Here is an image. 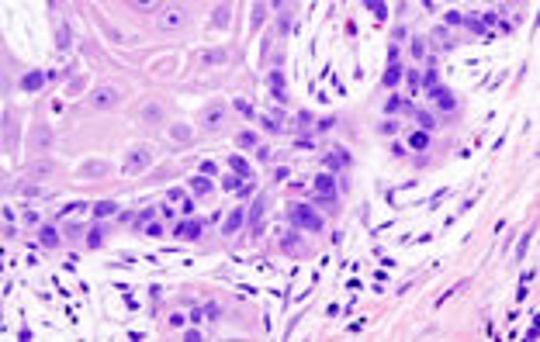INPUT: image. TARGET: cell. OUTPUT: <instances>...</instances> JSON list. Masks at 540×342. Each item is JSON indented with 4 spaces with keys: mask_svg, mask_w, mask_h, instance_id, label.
<instances>
[{
    "mask_svg": "<svg viewBox=\"0 0 540 342\" xmlns=\"http://www.w3.org/2000/svg\"><path fill=\"white\" fill-rule=\"evenodd\" d=\"M152 166V152L149 149H132L128 152V159H125V173L128 176H139V173H145Z\"/></svg>",
    "mask_w": 540,
    "mask_h": 342,
    "instance_id": "obj_1",
    "label": "cell"
},
{
    "mask_svg": "<svg viewBox=\"0 0 540 342\" xmlns=\"http://www.w3.org/2000/svg\"><path fill=\"white\" fill-rule=\"evenodd\" d=\"M291 218H294V225L308 228V232H319V228H322V218L308 208V204H294V208H291Z\"/></svg>",
    "mask_w": 540,
    "mask_h": 342,
    "instance_id": "obj_2",
    "label": "cell"
},
{
    "mask_svg": "<svg viewBox=\"0 0 540 342\" xmlns=\"http://www.w3.org/2000/svg\"><path fill=\"white\" fill-rule=\"evenodd\" d=\"M326 201H336V187H332L329 173H322L315 180V204H326Z\"/></svg>",
    "mask_w": 540,
    "mask_h": 342,
    "instance_id": "obj_3",
    "label": "cell"
},
{
    "mask_svg": "<svg viewBox=\"0 0 540 342\" xmlns=\"http://www.w3.org/2000/svg\"><path fill=\"white\" fill-rule=\"evenodd\" d=\"M263 208H267V197H256V201H253V211H249V232H253V235L263 232Z\"/></svg>",
    "mask_w": 540,
    "mask_h": 342,
    "instance_id": "obj_4",
    "label": "cell"
},
{
    "mask_svg": "<svg viewBox=\"0 0 540 342\" xmlns=\"http://www.w3.org/2000/svg\"><path fill=\"white\" fill-rule=\"evenodd\" d=\"M114 100H118V90H114V87H101V90H94V97H90L94 107H111Z\"/></svg>",
    "mask_w": 540,
    "mask_h": 342,
    "instance_id": "obj_5",
    "label": "cell"
},
{
    "mask_svg": "<svg viewBox=\"0 0 540 342\" xmlns=\"http://www.w3.org/2000/svg\"><path fill=\"white\" fill-rule=\"evenodd\" d=\"M180 24H184V11H180V7H170V11L160 14V28L173 31V28H180Z\"/></svg>",
    "mask_w": 540,
    "mask_h": 342,
    "instance_id": "obj_6",
    "label": "cell"
},
{
    "mask_svg": "<svg viewBox=\"0 0 540 342\" xmlns=\"http://www.w3.org/2000/svg\"><path fill=\"white\" fill-rule=\"evenodd\" d=\"M398 80H402V66H398V52L392 49V66L384 73V87H398Z\"/></svg>",
    "mask_w": 540,
    "mask_h": 342,
    "instance_id": "obj_7",
    "label": "cell"
},
{
    "mask_svg": "<svg viewBox=\"0 0 540 342\" xmlns=\"http://www.w3.org/2000/svg\"><path fill=\"white\" fill-rule=\"evenodd\" d=\"M173 232H177V239H198L201 235V221H180Z\"/></svg>",
    "mask_w": 540,
    "mask_h": 342,
    "instance_id": "obj_8",
    "label": "cell"
},
{
    "mask_svg": "<svg viewBox=\"0 0 540 342\" xmlns=\"http://www.w3.org/2000/svg\"><path fill=\"white\" fill-rule=\"evenodd\" d=\"M243 221H246V218H243V208H239V211H232V214H228V221H225V228H222V232H225V235H236L239 228H243Z\"/></svg>",
    "mask_w": 540,
    "mask_h": 342,
    "instance_id": "obj_9",
    "label": "cell"
},
{
    "mask_svg": "<svg viewBox=\"0 0 540 342\" xmlns=\"http://www.w3.org/2000/svg\"><path fill=\"white\" fill-rule=\"evenodd\" d=\"M228 166L236 170V176H239V180H249V176H253V170H249V163H246L243 156H232V159H228Z\"/></svg>",
    "mask_w": 540,
    "mask_h": 342,
    "instance_id": "obj_10",
    "label": "cell"
},
{
    "mask_svg": "<svg viewBox=\"0 0 540 342\" xmlns=\"http://www.w3.org/2000/svg\"><path fill=\"white\" fill-rule=\"evenodd\" d=\"M49 138H52V132H49V125H35V132H31V145H49Z\"/></svg>",
    "mask_w": 540,
    "mask_h": 342,
    "instance_id": "obj_11",
    "label": "cell"
},
{
    "mask_svg": "<svg viewBox=\"0 0 540 342\" xmlns=\"http://www.w3.org/2000/svg\"><path fill=\"white\" fill-rule=\"evenodd\" d=\"M80 173H83V176H90V180H94V176H104V173H107V163L90 159V163H83V170H80Z\"/></svg>",
    "mask_w": 540,
    "mask_h": 342,
    "instance_id": "obj_12",
    "label": "cell"
},
{
    "mask_svg": "<svg viewBox=\"0 0 540 342\" xmlns=\"http://www.w3.org/2000/svg\"><path fill=\"white\" fill-rule=\"evenodd\" d=\"M42 83H45V73H38V69H35V73H28L24 80H21V90H38Z\"/></svg>",
    "mask_w": 540,
    "mask_h": 342,
    "instance_id": "obj_13",
    "label": "cell"
},
{
    "mask_svg": "<svg viewBox=\"0 0 540 342\" xmlns=\"http://www.w3.org/2000/svg\"><path fill=\"white\" fill-rule=\"evenodd\" d=\"M263 125H267L270 132H281V128H284V111H270L267 118H263Z\"/></svg>",
    "mask_w": 540,
    "mask_h": 342,
    "instance_id": "obj_14",
    "label": "cell"
},
{
    "mask_svg": "<svg viewBox=\"0 0 540 342\" xmlns=\"http://www.w3.org/2000/svg\"><path fill=\"white\" fill-rule=\"evenodd\" d=\"M267 87H270V90H274V94H277V97L284 100V76H281L277 69H274V73L267 76Z\"/></svg>",
    "mask_w": 540,
    "mask_h": 342,
    "instance_id": "obj_15",
    "label": "cell"
},
{
    "mask_svg": "<svg viewBox=\"0 0 540 342\" xmlns=\"http://www.w3.org/2000/svg\"><path fill=\"white\" fill-rule=\"evenodd\" d=\"M38 239H42V246H56V242H59V232H56V228H49V225H42Z\"/></svg>",
    "mask_w": 540,
    "mask_h": 342,
    "instance_id": "obj_16",
    "label": "cell"
},
{
    "mask_svg": "<svg viewBox=\"0 0 540 342\" xmlns=\"http://www.w3.org/2000/svg\"><path fill=\"white\" fill-rule=\"evenodd\" d=\"M114 211H118V204H114V201H101V204H94V214H97V218H107V214H114Z\"/></svg>",
    "mask_w": 540,
    "mask_h": 342,
    "instance_id": "obj_17",
    "label": "cell"
},
{
    "mask_svg": "<svg viewBox=\"0 0 540 342\" xmlns=\"http://www.w3.org/2000/svg\"><path fill=\"white\" fill-rule=\"evenodd\" d=\"M364 7H371V14H374V18H381V21L388 18V4H381V0H367Z\"/></svg>",
    "mask_w": 540,
    "mask_h": 342,
    "instance_id": "obj_18",
    "label": "cell"
},
{
    "mask_svg": "<svg viewBox=\"0 0 540 342\" xmlns=\"http://www.w3.org/2000/svg\"><path fill=\"white\" fill-rule=\"evenodd\" d=\"M201 62L218 66V62H225V52H222V49H215V52H201Z\"/></svg>",
    "mask_w": 540,
    "mask_h": 342,
    "instance_id": "obj_19",
    "label": "cell"
},
{
    "mask_svg": "<svg viewBox=\"0 0 540 342\" xmlns=\"http://www.w3.org/2000/svg\"><path fill=\"white\" fill-rule=\"evenodd\" d=\"M409 145H412L415 152H422V149H426V145H430V138H426V132H415V135L409 138Z\"/></svg>",
    "mask_w": 540,
    "mask_h": 342,
    "instance_id": "obj_20",
    "label": "cell"
},
{
    "mask_svg": "<svg viewBox=\"0 0 540 342\" xmlns=\"http://www.w3.org/2000/svg\"><path fill=\"white\" fill-rule=\"evenodd\" d=\"M190 190H194V194H208V190H211V183H208L205 176H194V180H190Z\"/></svg>",
    "mask_w": 540,
    "mask_h": 342,
    "instance_id": "obj_21",
    "label": "cell"
},
{
    "mask_svg": "<svg viewBox=\"0 0 540 342\" xmlns=\"http://www.w3.org/2000/svg\"><path fill=\"white\" fill-rule=\"evenodd\" d=\"M69 42H73V38H69V28H66V24H59V35H56V45H59V49H69Z\"/></svg>",
    "mask_w": 540,
    "mask_h": 342,
    "instance_id": "obj_22",
    "label": "cell"
},
{
    "mask_svg": "<svg viewBox=\"0 0 540 342\" xmlns=\"http://www.w3.org/2000/svg\"><path fill=\"white\" fill-rule=\"evenodd\" d=\"M83 87H87V80H83V76H76V80H69V87H66V94H69V97H76V94H80Z\"/></svg>",
    "mask_w": 540,
    "mask_h": 342,
    "instance_id": "obj_23",
    "label": "cell"
},
{
    "mask_svg": "<svg viewBox=\"0 0 540 342\" xmlns=\"http://www.w3.org/2000/svg\"><path fill=\"white\" fill-rule=\"evenodd\" d=\"M433 97H440V107H443V111H450V107H454V97H450V94H443V87H436V94H433Z\"/></svg>",
    "mask_w": 540,
    "mask_h": 342,
    "instance_id": "obj_24",
    "label": "cell"
},
{
    "mask_svg": "<svg viewBox=\"0 0 540 342\" xmlns=\"http://www.w3.org/2000/svg\"><path fill=\"white\" fill-rule=\"evenodd\" d=\"M205 121H208V128H218V125H222V107L208 111V118H205Z\"/></svg>",
    "mask_w": 540,
    "mask_h": 342,
    "instance_id": "obj_25",
    "label": "cell"
},
{
    "mask_svg": "<svg viewBox=\"0 0 540 342\" xmlns=\"http://www.w3.org/2000/svg\"><path fill=\"white\" fill-rule=\"evenodd\" d=\"M87 246H90V249H97V246H101V225H94V228H90V235H87Z\"/></svg>",
    "mask_w": 540,
    "mask_h": 342,
    "instance_id": "obj_26",
    "label": "cell"
},
{
    "mask_svg": "<svg viewBox=\"0 0 540 342\" xmlns=\"http://www.w3.org/2000/svg\"><path fill=\"white\" fill-rule=\"evenodd\" d=\"M142 118H145V121H156V118H160V107H156V104H149V107L142 111Z\"/></svg>",
    "mask_w": 540,
    "mask_h": 342,
    "instance_id": "obj_27",
    "label": "cell"
},
{
    "mask_svg": "<svg viewBox=\"0 0 540 342\" xmlns=\"http://www.w3.org/2000/svg\"><path fill=\"white\" fill-rule=\"evenodd\" d=\"M415 118H419V125H422V128H426V132L433 128V114H426V111H419V114H415Z\"/></svg>",
    "mask_w": 540,
    "mask_h": 342,
    "instance_id": "obj_28",
    "label": "cell"
},
{
    "mask_svg": "<svg viewBox=\"0 0 540 342\" xmlns=\"http://www.w3.org/2000/svg\"><path fill=\"white\" fill-rule=\"evenodd\" d=\"M263 14H267V7H263V4H256V7H253V28H260Z\"/></svg>",
    "mask_w": 540,
    "mask_h": 342,
    "instance_id": "obj_29",
    "label": "cell"
},
{
    "mask_svg": "<svg viewBox=\"0 0 540 342\" xmlns=\"http://www.w3.org/2000/svg\"><path fill=\"white\" fill-rule=\"evenodd\" d=\"M239 145H243V149L256 145V135H253V132H243V135H239Z\"/></svg>",
    "mask_w": 540,
    "mask_h": 342,
    "instance_id": "obj_30",
    "label": "cell"
},
{
    "mask_svg": "<svg viewBox=\"0 0 540 342\" xmlns=\"http://www.w3.org/2000/svg\"><path fill=\"white\" fill-rule=\"evenodd\" d=\"M80 211H87V204H83V201H76V204L62 208V214H80Z\"/></svg>",
    "mask_w": 540,
    "mask_h": 342,
    "instance_id": "obj_31",
    "label": "cell"
},
{
    "mask_svg": "<svg viewBox=\"0 0 540 342\" xmlns=\"http://www.w3.org/2000/svg\"><path fill=\"white\" fill-rule=\"evenodd\" d=\"M339 166H343V159H339V152H336V156H326V170H339Z\"/></svg>",
    "mask_w": 540,
    "mask_h": 342,
    "instance_id": "obj_32",
    "label": "cell"
},
{
    "mask_svg": "<svg viewBox=\"0 0 540 342\" xmlns=\"http://www.w3.org/2000/svg\"><path fill=\"white\" fill-rule=\"evenodd\" d=\"M225 21H228V7H218V14H215V24H218V28H225Z\"/></svg>",
    "mask_w": 540,
    "mask_h": 342,
    "instance_id": "obj_33",
    "label": "cell"
},
{
    "mask_svg": "<svg viewBox=\"0 0 540 342\" xmlns=\"http://www.w3.org/2000/svg\"><path fill=\"white\" fill-rule=\"evenodd\" d=\"M236 111H239V114H246V118H249V114H253V107H249V100H236Z\"/></svg>",
    "mask_w": 540,
    "mask_h": 342,
    "instance_id": "obj_34",
    "label": "cell"
},
{
    "mask_svg": "<svg viewBox=\"0 0 540 342\" xmlns=\"http://www.w3.org/2000/svg\"><path fill=\"white\" fill-rule=\"evenodd\" d=\"M66 235H73V239H80V235H83V225H69V228H66Z\"/></svg>",
    "mask_w": 540,
    "mask_h": 342,
    "instance_id": "obj_35",
    "label": "cell"
},
{
    "mask_svg": "<svg viewBox=\"0 0 540 342\" xmlns=\"http://www.w3.org/2000/svg\"><path fill=\"white\" fill-rule=\"evenodd\" d=\"M419 90V76L415 73H409V94H415Z\"/></svg>",
    "mask_w": 540,
    "mask_h": 342,
    "instance_id": "obj_36",
    "label": "cell"
},
{
    "mask_svg": "<svg viewBox=\"0 0 540 342\" xmlns=\"http://www.w3.org/2000/svg\"><path fill=\"white\" fill-rule=\"evenodd\" d=\"M173 135H177V138H190V128H184V125H177V128H173Z\"/></svg>",
    "mask_w": 540,
    "mask_h": 342,
    "instance_id": "obj_37",
    "label": "cell"
},
{
    "mask_svg": "<svg viewBox=\"0 0 540 342\" xmlns=\"http://www.w3.org/2000/svg\"><path fill=\"white\" fill-rule=\"evenodd\" d=\"M201 173H208V176H215V173H218V166H215V163H201Z\"/></svg>",
    "mask_w": 540,
    "mask_h": 342,
    "instance_id": "obj_38",
    "label": "cell"
},
{
    "mask_svg": "<svg viewBox=\"0 0 540 342\" xmlns=\"http://www.w3.org/2000/svg\"><path fill=\"white\" fill-rule=\"evenodd\" d=\"M447 21H450V24H460V21H464V14H457V11H450V14H447Z\"/></svg>",
    "mask_w": 540,
    "mask_h": 342,
    "instance_id": "obj_39",
    "label": "cell"
}]
</instances>
